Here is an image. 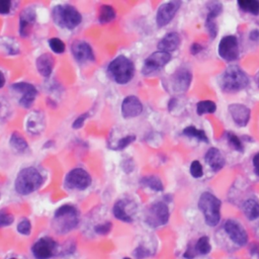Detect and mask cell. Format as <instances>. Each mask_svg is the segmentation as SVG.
<instances>
[{
	"label": "cell",
	"instance_id": "cell-1",
	"mask_svg": "<svg viewBox=\"0 0 259 259\" xmlns=\"http://www.w3.org/2000/svg\"><path fill=\"white\" fill-rule=\"evenodd\" d=\"M80 221L78 210L71 205L61 206L54 215L53 225L58 233L65 234L74 230Z\"/></svg>",
	"mask_w": 259,
	"mask_h": 259
},
{
	"label": "cell",
	"instance_id": "cell-2",
	"mask_svg": "<svg viewBox=\"0 0 259 259\" xmlns=\"http://www.w3.org/2000/svg\"><path fill=\"white\" fill-rule=\"evenodd\" d=\"M44 183V177L34 167H27L20 171L16 179V190L22 196H28L38 190Z\"/></svg>",
	"mask_w": 259,
	"mask_h": 259
},
{
	"label": "cell",
	"instance_id": "cell-3",
	"mask_svg": "<svg viewBox=\"0 0 259 259\" xmlns=\"http://www.w3.org/2000/svg\"><path fill=\"white\" fill-rule=\"evenodd\" d=\"M107 72L114 82L126 84L135 75L134 63L124 56H118L109 63Z\"/></svg>",
	"mask_w": 259,
	"mask_h": 259
},
{
	"label": "cell",
	"instance_id": "cell-4",
	"mask_svg": "<svg viewBox=\"0 0 259 259\" xmlns=\"http://www.w3.org/2000/svg\"><path fill=\"white\" fill-rule=\"evenodd\" d=\"M199 209L209 227H216L221 220V201L211 192H204L199 200Z\"/></svg>",
	"mask_w": 259,
	"mask_h": 259
},
{
	"label": "cell",
	"instance_id": "cell-5",
	"mask_svg": "<svg viewBox=\"0 0 259 259\" xmlns=\"http://www.w3.org/2000/svg\"><path fill=\"white\" fill-rule=\"evenodd\" d=\"M249 84L246 73L236 65L228 67L221 79V88L225 92L233 93L245 89Z\"/></svg>",
	"mask_w": 259,
	"mask_h": 259
},
{
	"label": "cell",
	"instance_id": "cell-6",
	"mask_svg": "<svg viewBox=\"0 0 259 259\" xmlns=\"http://www.w3.org/2000/svg\"><path fill=\"white\" fill-rule=\"evenodd\" d=\"M53 19L55 23L68 30L78 27L82 21L79 12L72 6H59L53 10Z\"/></svg>",
	"mask_w": 259,
	"mask_h": 259
},
{
	"label": "cell",
	"instance_id": "cell-7",
	"mask_svg": "<svg viewBox=\"0 0 259 259\" xmlns=\"http://www.w3.org/2000/svg\"><path fill=\"white\" fill-rule=\"evenodd\" d=\"M169 216L168 206L163 202H156L146 210L145 222L152 228H158L168 223Z\"/></svg>",
	"mask_w": 259,
	"mask_h": 259
},
{
	"label": "cell",
	"instance_id": "cell-8",
	"mask_svg": "<svg viewBox=\"0 0 259 259\" xmlns=\"http://www.w3.org/2000/svg\"><path fill=\"white\" fill-rule=\"evenodd\" d=\"M58 252V243L52 237H42L32 246V254L35 259H51Z\"/></svg>",
	"mask_w": 259,
	"mask_h": 259
},
{
	"label": "cell",
	"instance_id": "cell-9",
	"mask_svg": "<svg viewBox=\"0 0 259 259\" xmlns=\"http://www.w3.org/2000/svg\"><path fill=\"white\" fill-rule=\"evenodd\" d=\"M112 213L115 219L124 222L131 223L133 222L137 213V205L135 202L128 199H121L115 202L112 208Z\"/></svg>",
	"mask_w": 259,
	"mask_h": 259
},
{
	"label": "cell",
	"instance_id": "cell-10",
	"mask_svg": "<svg viewBox=\"0 0 259 259\" xmlns=\"http://www.w3.org/2000/svg\"><path fill=\"white\" fill-rule=\"evenodd\" d=\"M90 174L83 168H75L71 170L66 178H65V184L70 189L76 190H85L91 184Z\"/></svg>",
	"mask_w": 259,
	"mask_h": 259
},
{
	"label": "cell",
	"instance_id": "cell-11",
	"mask_svg": "<svg viewBox=\"0 0 259 259\" xmlns=\"http://www.w3.org/2000/svg\"><path fill=\"white\" fill-rule=\"evenodd\" d=\"M170 60H171V55L169 53L157 51L151 54L145 60L142 72L145 75H150L152 73H155L160 69H162L167 63L170 62Z\"/></svg>",
	"mask_w": 259,
	"mask_h": 259
},
{
	"label": "cell",
	"instance_id": "cell-12",
	"mask_svg": "<svg viewBox=\"0 0 259 259\" xmlns=\"http://www.w3.org/2000/svg\"><path fill=\"white\" fill-rule=\"evenodd\" d=\"M220 57L228 62L235 61L239 57V44L235 36H226L222 38L218 46Z\"/></svg>",
	"mask_w": 259,
	"mask_h": 259
},
{
	"label": "cell",
	"instance_id": "cell-13",
	"mask_svg": "<svg viewBox=\"0 0 259 259\" xmlns=\"http://www.w3.org/2000/svg\"><path fill=\"white\" fill-rule=\"evenodd\" d=\"M224 230L229 238L232 240L233 243L239 246H244L248 242V235L243 226L235 221V220H228L224 224Z\"/></svg>",
	"mask_w": 259,
	"mask_h": 259
},
{
	"label": "cell",
	"instance_id": "cell-14",
	"mask_svg": "<svg viewBox=\"0 0 259 259\" xmlns=\"http://www.w3.org/2000/svg\"><path fill=\"white\" fill-rule=\"evenodd\" d=\"M180 8V3L178 2H170L163 4L157 11L156 15V23L159 28H163L167 26L175 17L176 13Z\"/></svg>",
	"mask_w": 259,
	"mask_h": 259
},
{
	"label": "cell",
	"instance_id": "cell-15",
	"mask_svg": "<svg viewBox=\"0 0 259 259\" xmlns=\"http://www.w3.org/2000/svg\"><path fill=\"white\" fill-rule=\"evenodd\" d=\"M12 88H14L17 92L22 93V98L20 99V104L22 106L29 108L33 105L38 94V91L33 84L28 82H19L12 85Z\"/></svg>",
	"mask_w": 259,
	"mask_h": 259
},
{
	"label": "cell",
	"instance_id": "cell-16",
	"mask_svg": "<svg viewBox=\"0 0 259 259\" xmlns=\"http://www.w3.org/2000/svg\"><path fill=\"white\" fill-rule=\"evenodd\" d=\"M192 75L189 70L186 68H180L178 69L172 76H171V88L174 92L182 93L185 92L190 83H191Z\"/></svg>",
	"mask_w": 259,
	"mask_h": 259
},
{
	"label": "cell",
	"instance_id": "cell-17",
	"mask_svg": "<svg viewBox=\"0 0 259 259\" xmlns=\"http://www.w3.org/2000/svg\"><path fill=\"white\" fill-rule=\"evenodd\" d=\"M143 104L137 96L130 95L125 97L121 103V113L125 118L135 117L142 113Z\"/></svg>",
	"mask_w": 259,
	"mask_h": 259
},
{
	"label": "cell",
	"instance_id": "cell-18",
	"mask_svg": "<svg viewBox=\"0 0 259 259\" xmlns=\"http://www.w3.org/2000/svg\"><path fill=\"white\" fill-rule=\"evenodd\" d=\"M72 54L76 61L85 63L94 60V54L89 44L84 41H75L71 47Z\"/></svg>",
	"mask_w": 259,
	"mask_h": 259
},
{
	"label": "cell",
	"instance_id": "cell-19",
	"mask_svg": "<svg viewBox=\"0 0 259 259\" xmlns=\"http://www.w3.org/2000/svg\"><path fill=\"white\" fill-rule=\"evenodd\" d=\"M229 112L233 121L238 126H245L250 119V109L241 103H233L229 106Z\"/></svg>",
	"mask_w": 259,
	"mask_h": 259
},
{
	"label": "cell",
	"instance_id": "cell-20",
	"mask_svg": "<svg viewBox=\"0 0 259 259\" xmlns=\"http://www.w3.org/2000/svg\"><path fill=\"white\" fill-rule=\"evenodd\" d=\"M36 22V13L33 9H26L20 17V35L24 38L29 37Z\"/></svg>",
	"mask_w": 259,
	"mask_h": 259
},
{
	"label": "cell",
	"instance_id": "cell-21",
	"mask_svg": "<svg viewBox=\"0 0 259 259\" xmlns=\"http://www.w3.org/2000/svg\"><path fill=\"white\" fill-rule=\"evenodd\" d=\"M180 36L175 33V32H171V33H168L166 34L161 40L160 42L158 43V49L159 51H162V52H166V53H169L170 52H173L175 51L179 45H180Z\"/></svg>",
	"mask_w": 259,
	"mask_h": 259
},
{
	"label": "cell",
	"instance_id": "cell-22",
	"mask_svg": "<svg viewBox=\"0 0 259 259\" xmlns=\"http://www.w3.org/2000/svg\"><path fill=\"white\" fill-rule=\"evenodd\" d=\"M207 164L213 171H220L225 166V158L221 151L217 148H210L205 156Z\"/></svg>",
	"mask_w": 259,
	"mask_h": 259
},
{
	"label": "cell",
	"instance_id": "cell-23",
	"mask_svg": "<svg viewBox=\"0 0 259 259\" xmlns=\"http://www.w3.org/2000/svg\"><path fill=\"white\" fill-rule=\"evenodd\" d=\"M54 63H55L54 58L50 54L46 53L41 55L36 62L39 73L44 77H49L53 71Z\"/></svg>",
	"mask_w": 259,
	"mask_h": 259
},
{
	"label": "cell",
	"instance_id": "cell-24",
	"mask_svg": "<svg viewBox=\"0 0 259 259\" xmlns=\"http://www.w3.org/2000/svg\"><path fill=\"white\" fill-rule=\"evenodd\" d=\"M44 116L39 112H33V114L29 117L27 122L28 132L33 135L40 134L44 128Z\"/></svg>",
	"mask_w": 259,
	"mask_h": 259
},
{
	"label": "cell",
	"instance_id": "cell-25",
	"mask_svg": "<svg viewBox=\"0 0 259 259\" xmlns=\"http://www.w3.org/2000/svg\"><path fill=\"white\" fill-rule=\"evenodd\" d=\"M243 212L248 220L253 221L259 218V203L253 199L245 201L243 204Z\"/></svg>",
	"mask_w": 259,
	"mask_h": 259
},
{
	"label": "cell",
	"instance_id": "cell-26",
	"mask_svg": "<svg viewBox=\"0 0 259 259\" xmlns=\"http://www.w3.org/2000/svg\"><path fill=\"white\" fill-rule=\"evenodd\" d=\"M183 135L188 138H191V139H197L201 142L209 143V138H208L206 132L204 131V130L198 128L196 126H192V125L186 126L183 130Z\"/></svg>",
	"mask_w": 259,
	"mask_h": 259
},
{
	"label": "cell",
	"instance_id": "cell-27",
	"mask_svg": "<svg viewBox=\"0 0 259 259\" xmlns=\"http://www.w3.org/2000/svg\"><path fill=\"white\" fill-rule=\"evenodd\" d=\"M141 184L145 187H148L154 191H163L164 186L163 183L161 181V179L157 176L154 175H149V176H145L141 179Z\"/></svg>",
	"mask_w": 259,
	"mask_h": 259
},
{
	"label": "cell",
	"instance_id": "cell-28",
	"mask_svg": "<svg viewBox=\"0 0 259 259\" xmlns=\"http://www.w3.org/2000/svg\"><path fill=\"white\" fill-rule=\"evenodd\" d=\"M238 7L245 13L253 16L259 15V2L257 0H241V2H238Z\"/></svg>",
	"mask_w": 259,
	"mask_h": 259
},
{
	"label": "cell",
	"instance_id": "cell-29",
	"mask_svg": "<svg viewBox=\"0 0 259 259\" xmlns=\"http://www.w3.org/2000/svg\"><path fill=\"white\" fill-rule=\"evenodd\" d=\"M115 19V12L110 6H102L99 9L98 21L100 24H108Z\"/></svg>",
	"mask_w": 259,
	"mask_h": 259
},
{
	"label": "cell",
	"instance_id": "cell-30",
	"mask_svg": "<svg viewBox=\"0 0 259 259\" xmlns=\"http://www.w3.org/2000/svg\"><path fill=\"white\" fill-rule=\"evenodd\" d=\"M10 144L18 152H24V151H26L28 149L27 141L19 133H14L12 135L11 140H10Z\"/></svg>",
	"mask_w": 259,
	"mask_h": 259
},
{
	"label": "cell",
	"instance_id": "cell-31",
	"mask_svg": "<svg viewBox=\"0 0 259 259\" xmlns=\"http://www.w3.org/2000/svg\"><path fill=\"white\" fill-rule=\"evenodd\" d=\"M217 109V105L213 100H202L197 104V112L198 114H207L214 113Z\"/></svg>",
	"mask_w": 259,
	"mask_h": 259
},
{
	"label": "cell",
	"instance_id": "cell-32",
	"mask_svg": "<svg viewBox=\"0 0 259 259\" xmlns=\"http://www.w3.org/2000/svg\"><path fill=\"white\" fill-rule=\"evenodd\" d=\"M194 248H196V251L199 254H202V255L209 254L211 252V249H212V246H211V243H210V239L207 236L201 237L197 241L196 245H194Z\"/></svg>",
	"mask_w": 259,
	"mask_h": 259
},
{
	"label": "cell",
	"instance_id": "cell-33",
	"mask_svg": "<svg viewBox=\"0 0 259 259\" xmlns=\"http://www.w3.org/2000/svg\"><path fill=\"white\" fill-rule=\"evenodd\" d=\"M225 137H226V140H227L228 144H229L234 150H236V151H238V152H243V151H244L243 143H242L241 139H240L237 135H235V134H233V133H231V132H226V133H225Z\"/></svg>",
	"mask_w": 259,
	"mask_h": 259
},
{
	"label": "cell",
	"instance_id": "cell-34",
	"mask_svg": "<svg viewBox=\"0 0 259 259\" xmlns=\"http://www.w3.org/2000/svg\"><path fill=\"white\" fill-rule=\"evenodd\" d=\"M49 46H50V49L56 54H62V53H64L65 49H66V46H65L64 42L58 38L50 39Z\"/></svg>",
	"mask_w": 259,
	"mask_h": 259
},
{
	"label": "cell",
	"instance_id": "cell-35",
	"mask_svg": "<svg viewBox=\"0 0 259 259\" xmlns=\"http://www.w3.org/2000/svg\"><path fill=\"white\" fill-rule=\"evenodd\" d=\"M189 171H190V174L193 178H201L204 175L203 166H202L201 162L198 161V160L192 161V163L190 164Z\"/></svg>",
	"mask_w": 259,
	"mask_h": 259
},
{
	"label": "cell",
	"instance_id": "cell-36",
	"mask_svg": "<svg viewBox=\"0 0 259 259\" xmlns=\"http://www.w3.org/2000/svg\"><path fill=\"white\" fill-rule=\"evenodd\" d=\"M216 20L217 19H213V18H209V17H207V20H206V28L212 39H215L218 34V27H217Z\"/></svg>",
	"mask_w": 259,
	"mask_h": 259
},
{
	"label": "cell",
	"instance_id": "cell-37",
	"mask_svg": "<svg viewBox=\"0 0 259 259\" xmlns=\"http://www.w3.org/2000/svg\"><path fill=\"white\" fill-rule=\"evenodd\" d=\"M14 221L15 218L12 214L6 211H0V228L11 226L14 223Z\"/></svg>",
	"mask_w": 259,
	"mask_h": 259
},
{
	"label": "cell",
	"instance_id": "cell-38",
	"mask_svg": "<svg viewBox=\"0 0 259 259\" xmlns=\"http://www.w3.org/2000/svg\"><path fill=\"white\" fill-rule=\"evenodd\" d=\"M32 231V224L30 222V220L28 219H24L23 221H21L18 225V232L24 236H28L31 234Z\"/></svg>",
	"mask_w": 259,
	"mask_h": 259
},
{
	"label": "cell",
	"instance_id": "cell-39",
	"mask_svg": "<svg viewBox=\"0 0 259 259\" xmlns=\"http://www.w3.org/2000/svg\"><path fill=\"white\" fill-rule=\"evenodd\" d=\"M111 227H112V225H111L110 222H104V223H102V224L97 225V226L94 228V231H95V233H96L97 235H102V236H104V235H107V234L110 232Z\"/></svg>",
	"mask_w": 259,
	"mask_h": 259
},
{
	"label": "cell",
	"instance_id": "cell-40",
	"mask_svg": "<svg viewBox=\"0 0 259 259\" xmlns=\"http://www.w3.org/2000/svg\"><path fill=\"white\" fill-rule=\"evenodd\" d=\"M134 256L137 259H145L150 256V251L148 248H146L143 245H139L135 250H134Z\"/></svg>",
	"mask_w": 259,
	"mask_h": 259
},
{
	"label": "cell",
	"instance_id": "cell-41",
	"mask_svg": "<svg viewBox=\"0 0 259 259\" xmlns=\"http://www.w3.org/2000/svg\"><path fill=\"white\" fill-rule=\"evenodd\" d=\"M136 140V137L135 136H126V137H123V138H121L119 141H118V143H117V145H116V149L117 150H122V149H124V148H126L128 145H131L134 141Z\"/></svg>",
	"mask_w": 259,
	"mask_h": 259
},
{
	"label": "cell",
	"instance_id": "cell-42",
	"mask_svg": "<svg viewBox=\"0 0 259 259\" xmlns=\"http://www.w3.org/2000/svg\"><path fill=\"white\" fill-rule=\"evenodd\" d=\"M12 9V2L10 0H0V15H8Z\"/></svg>",
	"mask_w": 259,
	"mask_h": 259
},
{
	"label": "cell",
	"instance_id": "cell-43",
	"mask_svg": "<svg viewBox=\"0 0 259 259\" xmlns=\"http://www.w3.org/2000/svg\"><path fill=\"white\" fill-rule=\"evenodd\" d=\"M87 117H88V113H87V112H86V113H83V114H81V115H79V116L73 121V124H72L73 128L77 130V128L82 127L83 124H84V121L86 120Z\"/></svg>",
	"mask_w": 259,
	"mask_h": 259
},
{
	"label": "cell",
	"instance_id": "cell-44",
	"mask_svg": "<svg viewBox=\"0 0 259 259\" xmlns=\"http://www.w3.org/2000/svg\"><path fill=\"white\" fill-rule=\"evenodd\" d=\"M203 50H204V48H203L202 45H200L199 43H193V44L191 45V47H190V54H191V55H198V54H200Z\"/></svg>",
	"mask_w": 259,
	"mask_h": 259
},
{
	"label": "cell",
	"instance_id": "cell-45",
	"mask_svg": "<svg viewBox=\"0 0 259 259\" xmlns=\"http://www.w3.org/2000/svg\"><path fill=\"white\" fill-rule=\"evenodd\" d=\"M196 255H197L196 248H194V246H193V247L189 246V247L186 249V251L184 252L183 257H184V258H186V259H192L194 256H196Z\"/></svg>",
	"mask_w": 259,
	"mask_h": 259
},
{
	"label": "cell",
	"instance_id": "cell-46",
	"mask_svg": "<svg viewBox=\"0 0 259 259\" xmlns=\"http://www.w3.org/2000/svg\"><path fill=\"white\" fill-rule=\"evenodd\" d=\"M252 162H253V166H254V172L257 176H259V152L255 154Z\"/></svg>",
	"mask_w": 259,
	"mask_h": 259
},
{
	"label": "cell",
	"instance_id": "cell-47",
	"mask_svg": "<svg viewBox=\"0 0 259 259\" xmlns=\"http://www.w3.org/2000/svg\"><path fill=\"white\" fill-rule=\"evenodd\" d=\"M249 39L252 42H258L259 41V30H253L249 34Z\"/></svg>",
	"mask_w": 259,
	"mask_h": 259
},
{
	"label": "cell",
	"instance_id": "cell-48",
	"mask_svg": "<svg viewBox=\"0 0 259 259\" xmlns=\"http://www.w3.org/2000/svg\"><path fill=\"white\" fill-rule=\"evenodd\" d=\"M250 253L252 255H256L259 257V244L257 243H253L251 246H250Z\"/></svg>",
	"mask_w": 259,
	"mask_h": 259
},
{
	"label": "cell",
	"instance_id": "cell-49",
	"mask_svg": "<svg viewBox=\"0 0 259 259\" xmlns=\"http://www.w3.org/2000/svg\"><path fill=\"white\" fill-rule=\"evenodd\" d=\"M5 84H6V77H5V75L3 74V72L0 71V88L4 87Z\"/></svg>",
	"mask_w": 259,
	"mask_h": 259
},
{
	"label": "cell",
	"instance_id": "cell-50",
	"mask_svg": "<svg viewBox=\"0 0 259 259\" xmlns=\"http://www.w3.org/2000/svg\"><path fill=\"white\" fill-rule=\"evenodd\" d=\"M256 233L259 235V224H258L257 227H256Z\"/></svg>",
	"mask_w": 259,
	"mask_h": 259
},
{
	"label": "cell",
	"instance_id": "cell-51",
	"mask_svg": "<svg viewBox=\"0 0 259 259\" xmlns=\"http://www.w3.org/2000/svg\"><path fill=\"white\" fill-rule=\"evenodd\" d=\"M122 259H133V258H131V257H123Z\"/></svg>",
	"mask_w": 259,
	"mask_h": 259
},
{
	"label": "cell",
	"instance_id": "cell-52",
	"mask_svg": "<svg viewBox=\"0 0 259 259\" xmlns=\"http://www.w3.org/2000/svg\"><path fill=\"white\" fill-rule=\"evenodd\" d=\"M9 259H18L17 257H11V258H9Z\"/></svg>",
	"mask_w": 259,
	"mask_h": 259
}]
</instances>
